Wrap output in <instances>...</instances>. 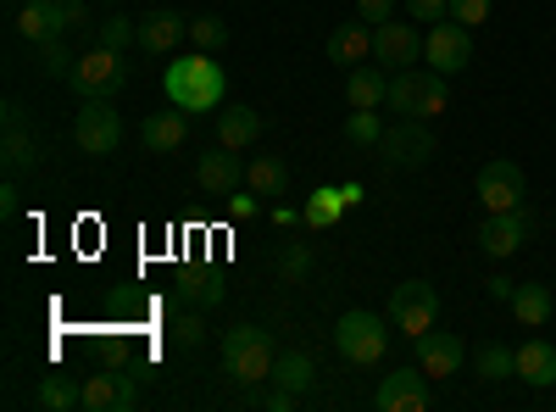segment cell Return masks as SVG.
<instances>
[{"instance_id": "1", "label": "cell", "mask_w": 556, "mask_h": 412, "mask_svg": "<svg viewBox=\"0 0 556 412\" xmlns=\"http://www.w3.org/2000/svg\"><path fill=\"white\" fill-rule=\"evenodd\" d=\"M162 89L178 112H212L223 107L228 96V73L212 62V51H190V57H167V73H162Z\"/></svg>"}, {"instance_id": "2", "label": "cell", "mask_w": 556, "mask_h": 412, "mask_svg": "<svg viewBox=\"0 0 556 412\" xmlns=\"http://www.w3.org/2000/svg\"><path fill=\"white\" fill-rule=\"evenodd\" d=\"M273 362H278V351H273V335L267 329L235 324V329L223 335V374L235 379V385H267L273 379Z\"/></svg>"}, {"instance_id": "3", "label": "cell", "mask_w": 556, "mask_h": 412, "mask_svg": "<svg viewBox=\"0 0 556 412\" xmlns=\"http://www.w3.org/2000/svg\"><path fill=\"white\" fill-rule=\"evenodd\" d=\"M384 107L401 112V117H440L451 107V84L434 67H401V73H390Z\"/></svg>"}, {"instance_id": "4", "label": "cell", "mask_w": 556, "mask_h": 412, "mask_svg": "<svg viewBox=\"0 0 556 412\" xmlns=\"http://www.w3.org/2000/svg\"><path fill=\"white\" fill-rule=\"evenodd\" d=\"M334 346H340V357L345 362H356V369H379L384 362V351H390V324L379 312H345L340 324H334Z\"/></svg>"}, {"instance_id": "5", "label": "cell", "mask_w": 556, "mask_h": 412, "mask_svg": "<svg viewBox=\"0 0 556 412\" xmlns=\"http://www.w3.org/2000/svg\"><path fill=\"white\" fill-rule=\"evenodd\" d=\"M440 317V290L429 279H406L390 290V324L406 335V340H424Z\"/></svg>"}, {"instance_id": "6", "label": "cell", "mask_w": 556, "mask_h": 412, "mask_svg": "<svg viewBox=\"0 0 556 412\" xmlns=\"http://www.w3.org/2000/svg\"><path fill=\"white\" fill-rule=\"evenodd\" d=\"M434 134L424 128V117H406L395 128H384V140H379V162L390 173H417V167H429L434 162Z\"/></svg>"}, {"instance_id": "7", "label": "cell", "mask_w": 556, "mask_h": 412, "mask_svg": "<svg viewBox=\"0 0 556 412\" xmlns=\"http://www.w3.org/2000/svg\"><path fill=\"white\" fill-rule=\"evenodd\" d=\"M84 101H112L117 89L128 84V62H123V51H106V45H96V51H84L78 57V67H73V78H67Z\"/></svg>"}, {"instance_id": "8", "label": "cell", "mask_w": 556, "mask_h": 412, "mask_svg": "<svg viewBox=\"0 0 556 412\" xmlns=\"http://www.w3.org/2000/svg\"><path fill=\"white\" fill-rule=\"evenodd\" d=\"M424 62L434 67V73H462L473 62V28H462L456 17H440V23H429V34H424Z\"/></svg>"}, {"instance_id": "9", "label": "cell", "mask_w": 556, "mask_h": 412, "mask_svg": "<svg viewBox=\"0 0 556 412\" xmlns=\"http://www.w3.org/2000/svg\"><path fill=\"white\" fill-rule=\"evenodd\" d=\"M73 146L84 157H112L123 146V117L106 101H84L78 117H73Z\"/></svg>"}, {"instance_id": "10", "label": "cell", "mask_w": 556, "mask_h": 412, "mask_svg": "<svg viewBox=\"0 0 556 412\" xmlns=\"http://www.w3.org/2000/svg\"><path fill=\"white\" fill-rule=\"evenodd\" d=\"M513 207H523V167L513 157H490L479 167V212L490 217V212H513Z\"/></svg>"}, {"instance_id": "11", "label": "cell", "mask_w": 556, "mask_h": 412, "mask_svg": "<svg viewBox=\"0 0 556 412\" xmlns=\"http://www.w3.org/2000/svg\"><path fill=\"white\" fill-rule=\"evenodd\" d=\"M374 407L379 412H429L434 407V385L424 369H390L374 390Z\"/></svg>"}, {"instance_id": "12", "label": "cell", "mask_w": 556, "mask_h": 412, "mask_svg": "<svg viewBox=\"0 0 556 412\" xmlns=\"http://www.w3.org/2000/svg\"><path fill=\"white\" fill-rule=\"evenodd\" d=\"M417 57H424V34H417L412 17H390L374 28V62L384 73H401V67H417Z\"/></svg>"}, {"instance_id": "13", "label": "cell", "mask_w": 556, "mask_h": 412, "mask_svg": "<svg viewBox=\"0 0 556 412\" xmlns=\"http://www.w3.org/2000/svg\"><path fill=\"white\" fill-rule=\"evenodd\" d=\"M534 235V217H529V207H513V212H490L484 223H479V251L484 257H513L523 240Z\"/></svg>"}, {"instance_id": "14", "label": "cell", "mask_w": 556, "mask_h": 412, "mask_svg": "<svg viewBox=\"0 0 556 412\" xmlns=\"http://www.w3.org/2000/svg\"><path fill=\"white\" fill-rule=\"evenodd\" d=\"M412 346H417V369H424L429 379H451V374H462V362H468V340L445 335V329H429Z\"/></svg>"}, {"instance_id": "15", "label": "cell", "mask_w": 556, "mask_h": 412, "mask_svg": "<svg viewBox=\"0 0 556 412\" xmlns=\"http://www.w3.org/2000/svg\"><path fill=\"white\" fill-rule=\"evenodd\" d=\"M351 207H362V185H317L301 207V223L306 228H334Z\"/></svg>"}, {"instance_id": "16", "label": "cell", "mask_w": 556, "mask_h": 412, "mask_svg": "<svg viewBox=\"0 0 556 412\" xmlns=\"http://www.w3.org/2000/svg\"><path fill=\"white\" fill-rule=\"evenodd\" d=\"M73 28V12H67V0H28V7L17 12V34L28 45H45V39H62Z\"/></svg>"}, {"instance_id": "17", "label": "cell", "mask_w": 556, "mask_h": 412, "mask_svg": "<svg viewBox=\"0 0 556 412\" xmlns=\"http://www.w3.org/2000/svg\"><path fill=\"white\" fill-rule=\"evenodd\" d=\"M0 162H7V178H23L39 167V140L23 128V107L7 101V140H0Z\"/></svg>"}, {"instance_id": "18", "label": "cell", "mask_w": 556, "mask_h": 412, "mask_svg": "<svg viewBox=\"0 0 556 412\" xmlns=\"http://www.w3.org/2000/svg\"><path fill=\"white\" fill-rule=\"evenodd\" d=\"M134 407V379L117 369H101L84 379V412H128Z\"/></svg>"}, {"instance_id": "19", "label": "cell", "mask_w": 556, "mask_h": 412, "mask_svg": "<svg viewBox=\"0 0 556 412\" xmlns=\"http://www.w3.org/2000/svg\"><path fill=\"white\" fill-rule=\"evenodd\" d=\"M240 178H245V162H240V151H228V146H217V151H206L195 162V185L206 196H235Z\"/></svg>"}, {"instance_id": "20", "label": "cell", "mask_w": 556, "mask_h": 412, "mask_svg": "<svg viewBox=\"0 0 556 412\" xmlns=\"http://www.w3.org/2000/svg\"><path fill=\"white\" fill-rule=\"evenodd\" d=\"M329 62L340 67V73H351V67H362V62H374V23H340L334 34H329Z\"/></svg>"}, {"instance_id": "21", "label": "cell", "mask_w": 556, "mask_h": 412, "mask_svg": "<svg viewBox=\"0 0 556 412\" xmlns=\"http://www.w3.org/2000/svg\"><path fill=\"white\" fill-rule=\"evenodd\" d=\"M184 140H190V112H151L146 123H139V146L146 151H156V157H167V151H178Z\"/></svg>"}, {"instance_id": "22", "label": "cell", "mask_w": 556, "mask_h": 412, "mask_svg": "<svg viewBox=\"0 0 556 412\" xmlns=\"http://www.w3.org/2000/svg\"><path fill=\"white\" fill-rule=\"evenodd\" d=\"M384 96H390V73H384V67L362 62V67L345 73V107H351V112H379Z\"/></svg>"}, {"instance_id": "23", "label": "cell", "mask_w": 556, "mask_h": 412, "mask_svg": "<svg viewBox=\"0 0 556 412\" xmlns=\"http://www.w3.org/2000/svg\"><path fill=\"white\" fill-rule=\"evenodd\" d=\"M184 39H190V23H184L178 12H151V17H139V51L173 57Z\"/></svg>"}, {"instance_id": "24", "label": "cell", "mask_w": 556, "mask_h": 412, "mask_svg": "<svg viewBox=\"0 0 556 412\" xmlns=\"http://www.w3.org/2000/svg\"><path fill=\"white\" fill-rule=\"evenodd\" d=\"M262 112L256 107H223L217 112V146H228V151H251L256 140H262Z\"/></svg>"}, {"instance_id": "25", "label": "cell", "mask_w": 556, "mask_h": 412, "mask_svg": "<svg viewBox=\"0 0 556 412\" xmlns=\"http://www.w3.org/2000/svg\"><path fill=\"white\" fill-rule=\"evenodd\" d=\"M518 379L534 385V390H551L556 385V346L551 340H523L518 346Z\"/></svg>"}, {"instance_id": "26", "label": "cell", "mask_w": 556, "mask_h": 412, "mask_svg": "<svg viewBox=\"0 0 556 412\" xmlns=\"http://www.w3.org/2000/svg\"><path fill=\"white\" fill-rule=\"evenodd\" d=\"M245 190H256L262 201L290 196V162H285V157H256V162L245 167Z\"/></svg>"}, {"instance_id": "27", "label": "cell", "mask_w": 556, "mask_h": 412, "mask_svg": "<svg viewBox=\"0 0 556 412\" xmlns=\"http://www.w3.org/2000/svg\"><path fill=\"white\" fill-rule=\"evenodd\" d=\"M551 307H556V290H551V285H518V290H513V317H518L523 329L551 324Z\"/></svg>"}, {"instance_id": "28", "label": "cell", "mask_w": 556, "mask_h": 412, "mask_svg": "<svg viewBox=\"0 0 556 412\" xmlns=\"http://www.w3.org/2000/svg\"><path fill=\"white\" fill-rule=\"evenodd\" d=\"M34 407H45V412H78L84 407V385L67 379V374H45L39 390H34Z\"/></svg>"}, {"instance_id": "29", "label": "cell", "mask_w": 556, "mask_h": 412, "mask_svg": "<svg viewBox=\"0 0 556 412\" xmlns=\"http://www.w3.org/2000/svg\"><path fill=\"white\" fill-rule=\"evenodd\" d=\"M312 357L306 351H278V362H273V385H285V390H295V396H306L312 390Z\"/></svg>"}, {"instance_id": "30", "label": "cell", "mask_w": 556, "mask_h": 412, "mask_svg": "<svg viewBox=\"0 0 556 412\" xmlns=\"http://www.w3.org/2000/svg\"><path fill=\"white\" fill-rule=\"evenodd\" d=\"M479 379H490V385L518 379V351L513 346H479Z\"/></svg>"}, {"instance_id": "31", "label": "cell", "mask_w": 556, "mask_h": 412, "mask_svg": "<svg viewBox=\"0 0 556 412\" xmlns=\"http://www.w3.org/2000/svg\"><path fill=\"white\" fill-rule=\"evenodd\" d=\"M178 296L190 301V307H217L228 290H223V273H190V279L178 285Z\"/></svg>"}, {"instance_id": "32", "label": "cell", "mask_w": 556, "mask_h": 412, "mask_svg": "<svg viewBox=\"0 0 556 412\" xmlns=\"http://www.w3.org/2000/svg\"><path fill=\"white\" fill-rule=\"evenodd\" d=\"M34 51H39V73H45V78H73L78 57L67 51L62 39H45V45H34Z\"/></svg>"}, {"instance_id": "33", "label": "cell", "mask_w": 556, "mask_h": 412, "mask_svg": "<svg viewBox=\"0 0 556 412\" xmlns=\"http://www.w3.org/2000/svg\"><path fill=\"white\" fill-rule=\"evenodd\" d=\"M345 140H351V146H367V151H379V140H384L379 112H351V117H345Z\"/></svg>"}, {"instance_id": "34", "label": "cell", "mask_w": 556, "mask_h": 412, "mask_svg": "<svg viewBox=\"0 0 556 412\" xmlns=\"http://www.w3.org/2000/svg\"><path fill=\"white\" fill-rule=\"evenodd\" d=\"M306 273H312V251H306L301 240H295V246H285V251H278V279H285V285H301Z\"/></svg>"}, {"instance_id": "35", "label": "cell", "mask_w": 556, "mask_h": 412, "mask_svg": "<svg viewBox=\"0 0 556 412\" xmlns=\"http://www.w3.org/2000/svg\"><path fill=\"white\" fill-rule=\"evenodd\" d=\"M190 39H195V51H223V45H228V23L223 17H195L190 23Z\"/></svg>"}, {"instance_id": "36", "label": "cell", "mask_w": 556, "mask_h": 412, "mask_svg": "<svg viewBox=\"0 0 556 412\" xmlns=\"http://www.w3.org/2000/svg\"><path fill=\"white\" fill-rule=\"evenodd\" d=\"M96 45H106V51H128V45H139V23H128V17H106L101 34H96Z\"/></svg>"}, {"instance_id": "37", "label": "cell", "mask_w": 556, "mask_h": 412, "mask_svg": "<svg viewBox=\"0 0 556 412\" xmlns=\"http://www.w3.org/2000/svg\"><path fill=\"white\" fill-rule=\"evenodd\" d=\"M167 329H173V340H178V346H190V351H195V346L206 340V317H201V312H178Z\"/></svg>"}, {"instance_id": "38", "label": "cell", "mask_w": 556, "mask_h": 412, "mask_svg": "<svg viewBox=\"0 0 556 412\" xmlns=\"http://www.w3.org/2000/svg\"><path fill=\"white\" fill-rule=\"evenodd\" d=\"M451 17H456L462 28H479V23L490 17V0H451Z\"/></svg>"}, {"instance_id": "39", "label": "cell", "mask_w": 556, "mask_h": 412, "mask_svg": "<svg viewBox=\"0 0 556 412\" xmlns=\"http://www.w3.org/2000/svg\"><path fill=\"white\" fill-rule=\"evenodd\" d=\"M406 12H412V23H440V17H451V0H406Z\"/></svg>"}, {"instance_id": "40", "label": "cell", "mask_w": 556, "mask_h": 412, "mask_svg": "<svg viewBox=\"0 0 556 412\" xmlns=\"http://www.w3.org/2000/svg\"><path fill=\"white\" fill-rule=\"evenodd\" d=\"M356 17L379 28V23H390V17H395V0H356Z\"/></svg>"}, {"instance_id": "41", "label": "cell", "mask_w": 556, "mask_h": 412, "mask_svg": "<svg viewBox=\"0 0 556 412\" xmlns=\"http://www.w3.org/2000/svg\"><path fill=\"white\" fill-rule=\"evenodd\" d=\"M295 401H301V396H295V390H285V385H273V390H262V396H256V407H262V412H290Z\"/></svg>"}, {"instance_id": "42", "label": "cell", "mask_w": 556, "mask_h": 412, "mask_svg": "<svg viewBox=\"0 0 556 412\" xmlns=\"http://www.w3.org/2000/svg\"><path fill=\"white\" fill-rule=\"evenodd\" d=\"M262 212V196L251 190V196H228V217H235V223H251Z\"/></svg>"}, {"instance_id": "43", "label": "cell", "mask_w": 556, "mask_h": 412, "mask_svg": "<svg viewBox=\"0 0 556 412\" xmlns=\"http://www.w3.org/2000/svg\"><path fill=\"white\" fill-rule=\"evenodd\" d=\"M484 290H490L495 301H506V307H513V290H518V279H506V273H495V279H484Z\"/></svg>"}, {"instance_id": "44", "label": "cell", "mask_w": 556, "mask_h": 412, "mask_svg": "<svg viewBox=\"0 0 556 412\" xmlns=\"http://www.w3.org/2000/svg\"><path fill=\"white\" fill-rule=\"evenodd\" d=\"M0 212H7V217L17 212V178H7V190H0Z\"/></svg>"}, {"instance_id": "45", "label": "cell", "mask_w": 556, "mask_h": 412, "mask_svg": "<svg viewBox=\"0 0 556 412\" xmlns=\"http://www.w3.org/2000/svg\"><path fill=\"white\" fill-rule=\"evenodd\" d=\"M295 217H301L295 207H278V212H273V223H278V228H295Z\"/></svg>"}, {"instance_id": "46", "label": "cell", "mask_w": 556, "mask_h": 412, "mask_svg": "<svg viewBox=\"0 0 556 412\" xmlns=\"http://www.w3.org/2000/svg\"><path fill=\"white\" fill-rule=\"evenodd\" d=\"M106 7H123V0H106Z\"/></svg>"}]
</instances>
